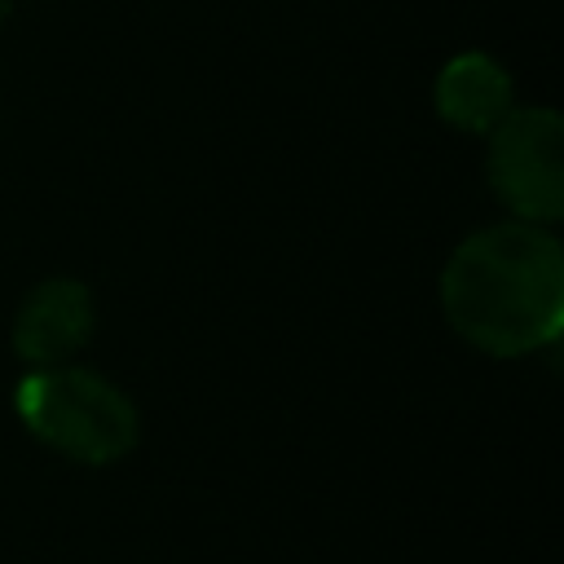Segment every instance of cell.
Here are the masks:
<instances>
[{
    "instance_id": "cell-1",
    "label": "cell",
    "mask_w": 564,
    "mask_h": 564,
    "mask_svg": "<svg viewBox=\"0 0 564 564\" xmlns=\"http://www.w3.org/2000/svg\"><path fill=\"white\" fill-rule=\"evenodd\" d=\"M441 308L467 344L494 357H524L555 344L564 326L560 238L533 220L476 229L441 273Z\"/></svg>"
},
{
    "instance_id": "cell-2",
    "label": "cell",
    "mask_w": 564,
    "mask_h": 564,
    "mask_svg": "<svg viewBox=\"0 0 564 564\" xmlns=\"http://www.w3.org/2000/svg\"><path fill=\"white\" fill-rule=\"evenodd\" d=\"M13 405L35 441L88 467L123 458L141 436V414L132 397L106 375L70 361L35 366L31 375H22L13 388Z\"/></svg>"
},
{
    "instance_id": "cell-3",
    "label": "cell",
    "mask_w": 564,
    "mask_h": 564,
    "mask_svg": "<svg viewBox=\"0 0 564 564\" xmlns=\"http://www.w3.org/2000/svg\"><path fill=\"white\" fill-rule=\"evenodd\" d=\"M489 185L516 220L564 216V123L551 106H511L489 132Z\"/></svg>"
},
{
    "instance_id": "cell-4",
    "label": "cell",
    "mask_w": 564,
    "mask_h": 564,
    "mask_svg": "<svg viewBox=\"0 0 564 564\" xmlns=\"http://www.w3.org/2000/svg\"><path fill=\"white\" fill-rule=\"evenodd\" d=\"M97 326L93 291L75 278H48L40 282L18 317H13V352L35 370V366H62L70 361Z\"/></svg>"
},
{
    "instance_id": "cell-5",
    "label": "cell",
    "mask_w": 564,
    "mask_h": 564,
    "mask_svg": "<svg viewBox=\"0 0 564 564\" xmlns=\"http://www.w3.org/2000/svg\"><path fill=\"white\" fill-rule=\"evenodd\" d=\"M511 75L489 53H458L436 75V110L463 132H494V123L516 106Z\"/></svg>"
},
{
    "instance_id": "cell-6",
    "label": "cell",
    "mask_w": 564,
    "mask_h": 564,
    "mask_svg": "<svg viewBox=\"0 0 564 564\" xmlns=\"http://www.w3.org/2000/svg\"><path fill=\"white\" fill-rule=\"evenodd\" d=\"M9 9H13V0H0V18H4V13H9Z\"/></svg>"
}]
</instances>
